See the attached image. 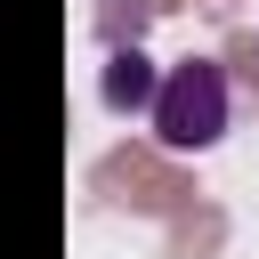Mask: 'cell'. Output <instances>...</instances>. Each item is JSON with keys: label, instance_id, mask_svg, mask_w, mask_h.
<instances>
[{"label": "cell", "instance_id": "obj_1", "mask_svg": "<svg viewBox=\"0 0 259 259\" xmlns=\"http://www.w3.org/2000/svg\"><path fill=\"white\" fill-rule=\"evenodd\" d=\"M154 138L170 146V154H202V146H219L227 138V65H210V57H186V65H170L162 73V89H154Z\"/></svg>", "mask_w": 259, "mask_h": 259}, {"label": "cell", "instance_id": "obj_2", "mask_svg": "<svg viewBox=\"0 0 259 259\" xmlns=\"http://www.w3.org/2000/svg\"><path fill=\"white\" fill-rule=\"evenodd\" d=\"M154 89H162L154 57H138V49H113L105 57V105L113 113H154Z\"/></svg>", "mask_w": 259, "mask_h": 259}]
</instances>
